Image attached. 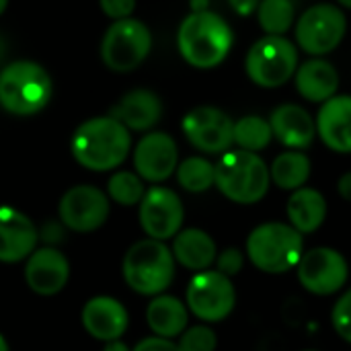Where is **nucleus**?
Instances as JSON below:
<instances>
[{
  "instance_id": "nucleus-1",
  "label": "nucleus",
  "mask_w": 351,
  "mask_h": 351,
  "mask_svg": "<svg viewBox=\"0 0 351 351\" xmlns=\"http://www.w3.org/2000/svg\"><path fill=\"white\" fill-rule=\"evenodd\" d=\"M132 150V136L115 117L103 115L86 119L76 128L70 140L74 160L88 171H113Z\"/></svg>"
},
{
  "instance_id": "nucleus-2",
  "label": "nucleus",
  "mask_w": 351,
  "mask_h": 351,
  "mask_svg": "<svg viewBox=\"0 0 351 351\" xmlns=\"http://www.w3.org/2000/svg\"><path fill=\"white\" fill-rule=\"evenodd\" d=\"M234 45L230 25L216 12H189L177 33V47L183 60L199 70L220 66Z\"/></svg>"
},
{
  "instance_id": "nucleus-3",
  "label": "nucleus",
  "mask_w": 351,
  "mask_h": 351,
  "mask_svg": "<svg viewBox=\"0 0 351 351\" xmlns=\"http://www.w3.org/2000/svg\"><path fill=\"white\" fill-rule=\"evenodd\" d=\"M216 179L214 187L232 204L253 206L259 204L271 185L267 162L247 150H226L214 165Z\"/></svg>"
},
{
  "instance_id": "nucleus-4",
  "label": "nucleus",
  "mask_w": 351,
  "mask_h": 351,
  "mask_svg": "<svg viewBox=\"0 0 351 351\" xmlns=\"http://www.w3.org/2000/svg\"><path fill=\"white\" fill-rule=\"evenodd\" d=\"M245 255L259 271L282 276L296 269L304 255V237L288 222H265L249 232Z\"/></svg>"
},
{
  "instance_id": "nucleus-5",
  "label": "nucleus",
  "mask_w": 351,
  "mask_h": 351,
  "mask_svg": "<svg viewBox=\"0 0 351 351\" xmlns=\"http://www.w3.org/2000/svg\"><path fill=\"white\" fill-rule=\"evenodd\" d=\"M51 78L35 62L19 60L0 70V107L12 115H35L51 99Z\"/></svg>"
},
{
  "instance_id": "nucleus-6",
  "label": "nucleus",
  "mask_w": 351,
  "mask_h": 351,
  "mask_svg": "<svg viewBox=\"0 0 351 351\" xmlns=\"http://www.w3.org/2000/svg\"><path fill=\"white\" fill-rule=\"evenodd\" d=\"M173 251L154 239L134 243L123 257V280L142 296L162 294L175 278Z\"/></svg>"
},
{
  "instance_id": "nucleus-7",
  "label": "nucleus",
  "mask_w": 351,
  "mask_h": 351,
  "mask_svg": "<svg viewBox=\"0 0 351 351\" xmlns=\"http://www.w3.org/2000/svg\"><path fill=\"white\" fill-rule=\"evenodd\" d=\"M298 47L286 35H263L245 58L249 80L261 88H280L294 78L298 68Z\"/></svg>"
},
{
  "instance_id": "nucleus-8",
  "label": "nucleus",
  "mask_w": 351,
  "mask_h": 351,
  "mask_svg": "<svg viewBox=\"0 0 351 351\" xmlns=\"http://www.w3.org/2000/svg\"><path fill=\"white\" fill-rule=\"evenodd\" d=\"M346 31L348 16L337 4H313L296 21V47H300L313 58H323L339 47L346 37Z\"/></svg>"
},
{
  "instance_id": "nucleus-9",
  "label": "nucleus",
  "mask_w": 351,
  "mask_h": 351,
  "mask_svg": "<svg viewBox=\"0 0 351 351\" xmlns=\"http://www.w3.org/2000/svg\"><path fill=\"white\" fill-rule=\"evenodd\" d=\"M152 49L150 29L138 19H119L105 31L101 41V58L113 72L136 70Z\"/></svg>"
},
{
  "instance_id": "nucleus-10",
  "label": "nucleus",
  "mask_w": 351,
  "mask_h": 351,
  "mask_svg": "<svg viewBox=\"0 0 351 351\" xmlns=\"http://www.w3.org/2000/svg\"><path fill=\"white\" fill-rule=\"evenodd\" d=\"M185 304L202 323H220L228 319L237 306L234 284L216 269L197 271L187 286Z\"/></svg>"
},
{
  "instance_id": "nucleus-11",
  "label": "nucleus",
  "mask_w": 351,
  "mask_h": 351,
  "mask_svg": "<svg viewBox=\"0 0 351 351\" xmlns=\"http://www.w3.org/2000/svg\"><path fill=\"white\" fill-rule=\"evenodd\" d=\"M296 278L306 292L315 296H333L346 288L350 280V263L337 249L315 247L300 257Z\"/></svg>"
},
{
  "instance_id": "nucleus-12",
  "label": "nucleus",
  "mask_w": 351,
  "mask_h": 351,
  "mask_svg": "<svg viewBox=\"0 0 351 351\" xmlns=\"http://www.w3.org/2000/svg\"><path fill=\"white\" fill-rule=\"evenodd\" d=\"M181 130L187 142L204 154H224L234 144V121L228 113L212 105L191 109L183 117Z\"/></svg>"
},
{
  "instance_id": "nucleus-13",
  "label": "nucleus",
  "mask_w": 351,
  "mask_h": 351,
  "mask_svg": "<svg viewBox=\"0 0 351 351\" xmlns=\"http://www.w3.org/2000/svg\"><path fill=\"white\" fill-rule=\"evenodd\" d=\"M185 220V208L181 197L169 189L154 185L140 202V226L154 241L175 239Z\"/></svg>"
},
{
  "instance_id": "nucleus-14",
  "label": "nucleus",
  "mask_w": 351,
  "mask_h": 351,
  "mask_svg": "<svg viewBox=\"0 0 351 351\" xmlns=\"http://www.w3.org/2000/svg\"><path fill=\"white\" fill-rule=\"evenodd\" d=\"M109 197L95 185L70 187L58 206L60 222L74 232H93L109 218Z\"/></svg>"
},
{
  "instance_id": "nucleus-15",
  "label": "nucleus",
  "mask_w": 351,
  "mask_h": 351,
  "mask_svg": "<svg viewBox=\"0 0 351 351\" xmlns=\"http://www.w3.org/2000/svg\"><path fill=\"white\" fill-rule=\"evenodd\" d=\"M179 165L177 142L165 132H148L134 150V169L142 181H167Z\"/></svg>"
},
{
  "instance_id": "nucleus-16",
  "label": "nucleus",
  "mask_w": 351,
  "mask_h": 351,
  "mask_svg": "<svg viewBox=\"0 0 351 351\" xmlns=\"http://www.w3.org/2000/svg\"><path fill=\"white\" fill-rule=\"evenodd\" d=\"M70 278V263L56 247L35 249L27 257L25 282L39 296H53L62 292Z\"/></svg>"
},
{
  "instance_id": "nucleus-17",
  "label": "nucleus",
  "mask_w": 351,
  "mask_h": 351,
  "mask_svg": "<svg viewBox=\"0 0 351 351\" xmlns=\"http://www.w3.org/2000/svg\"><path fill=\"white\" fill-rule=\"evenodd\" d=\"M39 241L33 220L10 206H0V263L27 259Z\"/></svg>"
},
{
  "instance_id": "nucleus-18",
  "label": "nucleus",
  "mask_w": 351,
  "mask_h": 351,
  "mask_svg": "<svg viewBox=\"0 0 351 351\" xmlns=\"http://www.w3.org/2000/svg\"><path fill=\"white\" fill-rule=\"evenodd\" d=\"M274 138L288 150H306L317 138L315 117L296 103H284L269 115Z\"/></svg>"
},
{
  "instance_id": "nucleus-19",
  "label": "nucleus",
  "mask_w": 351,
  "mask_h": 351,
  "mask_svg": "<svg viewBox=\"0 0 351 351\" xmlns=\"http://www.w3.org/2000/svg\"><path fill=\"white\" fill-rule=\"evenodd\" d=\"M315 123L317 136L329 150L351 154V95H335L325 101Z\"/></svg>"
},
{
  "instance_id": "nucleus-20",
  "label": "nucleus",
  "mask_w": 351,
  "mask_h": 351,
  "mask_svg": "<svg viewBox=\"0 0 351 351\" xmlns=\"http://www.w3.org/2000/svg\"><path fill=\"white\" fill-rule=\"evenodd\" d=\"M82 327L86 333L99 341H115L128 331V311L125 306L111 296H95L90 298L80 313Z\"/></svg>"
},
{
  "instance_id": "nucleus-21",
  "label": "nucleus",
  "mask_w": 351,
  "mask_h": 351,
  "mask_svg": "<svg viewBox=\"0 0 351 351\" xmlns=\"http://www.w3.org/2000/svg\"><path fill=\"white\" fill-rule=\"evenodd\" d=\"M111 117H115L130 132H146L160 121L162 101L148 88H134L117 101L111 109Z\"/></svg>"
},
{
  "instance_id": "nucleus-22",
  "label": "nucleus",
  "mask_w": 351,
  "mask_h": 351,
  "mask_svg": "<svg viewBox=\"0 0 351 351\" xmlns=\"http://www.w3.org/2000/svg\"><path fill=\"white\" fill-rule=\"evenodd\" d=\"M294 84L302 99L323 105L325 101L337 95L339 72L329 60L311 58L304 64H298L294 74Z\"/></svg>"
},
{
  "instance_id": "nucleus-23",
  "label": "nucleus",
  "mask_w": 351,
  "mask_h": 351,
  "mask_svg": "<svg viewBox=\"0 0 351 351\" xmlns=\"http://www.w3.org/2000/svg\"><path fill=\"white\" fill-rule=\"evenodd\" d=\"M288 224L302 237L317 232L327 220V199L315 187H300L292 191L286 204Z\"/></svg>"
},
{
  "instance_id": "nucleus-24",
  "label": "nucleus",
  "mask_w": 351,
  "mask_h": 351,
  "mask_svg": "<svg viewBox=\"0 0 351 351\" xmlns=\"http://www.w3.org/2000/svg\"><path fill=\"white\" fill-rule=\"evenodd\" d=\"M173 257L185 269L191 271H206L216 263L218 247L214 239L202 228H185L179 230L173 239Z\"/></svg>"
},
{
  "instance_id": "nucleus-25",
  "label": "nucleus",
  "mask_w": 351,
  "mask_h": 351,
  "mask_svg": "<svg viewBox=\"0 0 351 351\" xmlns=\"http://www.w3.org/2000/svg\"><path fill=\"white\" fill-rule=\"evenodd\" d=\"M146 323L156 337L175 339L189 325V308L175 296L158 294L146 308Z\"/></svg>"
},
{
  "instance_id": "nucleus-26",
  "label": "nucleus",
  "mask_w": 351,
  "mask_h": 351,
  "mask_svg": "<svg viewBox=\"0 0 351 351\" xmlns=\"http://www.w3.org/2000/svg\"><path fill=\"white\" fill-rule=\"evenodd\" d=\"M311 158L302 150H286L278 154L269 167L271 183L282 191H296L306 185L311 179Z\"/></svg>"
},
{
  "instance_id": "nucleus-27",
  "label": "nucleus",
  "mask_w": 351,
  "mask_h": 351,
  "mask_svg": "<svg viewBox=\"0 0 351 351\" xmlns=\"http://www.w3.org/2000/svg\"><path fill=\"white\" fill-rule=\"evenodd\" d=\"M232 140L239 146V150L259 154L274 140L269 119H265L261 115H245V117H241L239 121H234Z\"/></svg>"
},
{
  "instance_id": "nucleus-28",
  "label": "nucleus",
  "mask_w": 351,
  "mask_h": 351,
  "mask_svg": "<svg viewBox=\"0 0 351 351\" xmlns=\"http://www.w3.org/2000/svg\"><path fill=\"white\" fill-rule=\"evenodd\" d=\"M255 14L265 35H286L296 21L292 0H261Z\"/></svg>"
},
{
  "instance_id": "nucleus-29",
  "label": "nucleus",
  "mask_w": 351,
  "mask_h": 351,
  "mask_svg": "<svg viewBox=\"0 0 351 351\" xmlns=\"http://www.w3.org/2000/svg\"><path fill=\"white\" fill-rule=\"evenodd\" d=\"M177 181L189 193H204L214 187L216 169L204 156H189L177 165Z\"/></svg>"
},
{
  "instance_id": "nucleus-30",
  "label": "nucleus",
  "mask_w": 351,
  "mask_h": 351,
  "mask_svg": "<svg viewBox=\"0 0 351 351\" xmlns=\"http://www.w3.org/2000/svg\"><path fill=\"white\" fill-rule=\"evenodd\" d=\"M144 193V181L140 179L138 173L132 171H117L115 175H111L107 183V197L123 208L140 204Z\"/></svg>"
},
{
  "instance_id": "nucleus-31",
  "label": "nucleus",
  "mask_w": 351,
  "mask_h": 351,
  "mask_svg": "<svg viewBox=\"0 0 351 351\" xmlns=\"http://www.w3.org/2000/svg\"><path fill=\"white\" fill-rule=\"evenodd\" d=\"M177 346L181 351H216L218 337L214 329H210L208 325H195V327H187L179 335Z\"/></svg>"
},
{
  "instance_id": "nucleus-32",
  "label": "nucleus",
  "mask_w": 351,
  "mask_h": 351,
  "mask_svg": "<svg viewBox=\"0 0 351 351\" xmlns=\"http://www.w3.org/2000/svg\"><path fill=\"white\" fill-rule=\"evenodd\" d=\"M331 325L335 333L351 346V288L346 290L331 308Z\"/></svg>"
},
{
  "instance_id": "nucleus-33",
  "label": "nucleus",
  "mask_w": 351,
  "mask_h": 351,
  "mask_svg": "<svg viewBox=\"0 0 351 351\" xmlns=\"http://www.w3.org/2000/svg\"><path fill=\"white\" fill-rule=\"evenodd\" d=\"M214 265H216V271H220L222 276L232 280L245 267V253L241 249H237V247H228V249H224V251H220L216 255Z\"/></svg>"
},
{
  "instance_id": "nucleus-34",
  "label": "nucleus",
  "mask_w": 351,
  "mask_h": 351,
  "mask_svg": "<svg viewBox=\"0 0 351 351\" xmlns=\"http://www.w3.org/2000/svg\"><path fill=\"white\" fill-rule=\"evenodd\" d=\"M99 4H101V10L113 21L132 16L136 8V0H99Z\"/></svg>"
},
{
  "instance_id": "nucleus-35",
  "label": "nucleus",
  "mask_w": 351,
  "mask_h": 351,
  "mask_svg": "<svg viewBox=\"0 0 351 351\" xmlns=\"http://www.w3.org/2000/svg\"><path fill=\"white\" fill-rule=\"evenodd\" d=\"M132 351H181L179 346L173 339H162V337H146L142 339Z\"/></svg>"
},
{
  "instance_id": "nucleus-36",
  "label": "nucleus",
  "mask_w": 351,
  "mask_h": 351,
  "mask_svg": "<svg viewBox=\"0 0 351 351\" xmlns=\"http://www.w3.org/2000/svg\"><path fill=\"white\" fill-rule=\"evenodd\" d=\"M62 237H64V224H62V222H60V224L49 222V224H45V226H43V230L39 232V239L45 243V247H53V245H58V243L62 241Z\"/></svg>"
},
{
  "instance_id": "nucleus-37",
  "label": "nucleus",
  "mask_w": 351,
  "mask_h": 351,
  "mask_svg": "<svg viewBox=\"0 0 351 351\" xmlns=\"http://www.w3.org/2000/svg\"><path fill=\"white\" fill-rule=\"evenodd\" d=\"M259 2H261V0H228L230 8H232L239 16H251V14H255Z\"/></svg>"
},
{
  "instance_id": "nucleus-38",
  "label": "nucleus",
  "mask_w": 351,
  "mask_h": 351,
  "mask_svg": "<svg viewBox=\"0 0 351 351\" xmlns=\"http://www.w3.org/2000/svg\"><path fill=\"white\" fill-rule=\"evenodd\" d=\"M337 193L343 202L351 204V171L343 173L339 179H337Z\"/></svg>"
},
{
  "instance_id": "nucleus-39",
  "label": "nucleus",
  "mask_w": 351,
  "mask_h": 351,
  "mask_svg": "<svg viewBox=\"0 0 351 351\" xmlns=\"http://www.w3.org/2000/svg\"><path fill=\"white\" fill-rule=\"evenodd\" d=\"M103 351H132L128 343H123L121 339H115V341H107Z\"/></svg>"
},
{
  "instance_id": "nucleus-40",
  "label": "nucleus",
  "mask_w": 351,
  "mask_h": 351,
  "mask_svg": "<svg viewBox=\"0 0 351 351\" xmlns=\"http://www.w3.org/2000/svg\"><path fill=\"white\" fill-rule=\"evenodd\" d=\"M189 8H191V12L210 10V0H189Z\"/></svg>"
},
{
  "instance_id": "nucleus-41",
  "label": "nucleus",
  "mask_w": 351,
  "mask_h": 351,
  "mask_svg": "<svg viewBox=\"0 0 351 351\" xmlns=\"http://www.w3.org/2000/svg\"><path fill=\"white\" fill-rule=\"evenodd\" d=\"M0 351H8V343H6V339L2 337V333H0Z\"/></svg>"
},
{
  "instance_id": "nucleus-42",
  "label": "nucleus",
  "mask_w": 351,
  "mask_h": 351,
  "mask_svg": "<svg viewBox=\"0 0 351 351\" xmlns=\"http://www.w3.org/2000/svg\"><path fill=\"white\" fill-rule=\"evenodd\" d=\"M337 2H339V4H341L343 8H350V10H351V0H337Z\"/></svg>"
},
{
  "instance_id": "nucleus-43",
  "label": "nucleus",
  "mask_w": 351,
  "mask_h": 351,
  "mask_svg": "<svg viewBox=\"0 0 351 351\" xmlns=\"http://www.w3.org/2000/svg\"><path fill=\"white\" fill-rule=\"evenodd\" d=\"M6 6H8V0H0V14L6 10Z\"/></svg>"
},
{
  "instance_id": "nucleus-44",
  "label": "nucleus",
  "mask_w": 351,
  "mask_h": 351,
  "mask_svg": "<svg viewBox=\"0 0 351 351\" xmlns=\"http://www.w3.org/2000/svg\"><path fill=\"white\" fill-rule=\"evenodd\" d=\"M2 56H4V39L0 37V60H2Z\"/></svg>"
},
{
  "instance_id": "nucleus-45",
  "label": "nucleus",
  "mask_w": 351,
  "mask_h": 351,
  "mask_svg": "<svg viewBox=\"0 0 351 351\" xmlns=\"http://www.w3.org/2000/svg\"><path fill=\"white\" fill-rule=\"evenodd\" d=\"M302 351H319V350H302Z\"/></svg>"
}]
</instances>
